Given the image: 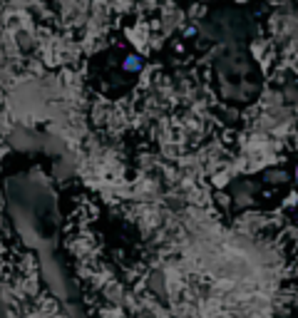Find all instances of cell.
Listing matches in <instances>:
<instances>
[{"mask_svg":"<svg viewBox=\"0 0 298 318\" xmlns=\"http://www.w3.org/2000/svg\"><path fill=\"white\" fill-rule=\"evenodd\" d=\"M124 67L130 70V72H137V70H142V60L137 55H130V57L124 60Z\"/></svg>","mask_w":298,"mask_h":318,"instance_id":"obj_1","label":"cell"},{"mask_svg":"<svg viewBox=\"0 0 298 318\" xmlns=\"http://www.w3.org/2000/svg\"><path fill=\"white\" fill-rule=\"evenodd\" d=\"M296 3H298V0H296Z\"/></svg>","mask_w":298,"mask_h":318,"instance_id":"obj_4","label":"cell"},{"mask_svg":"<svg viewBox=\"0 0 298 318\" xmlns=\"http://www.w3.org/2000/svg\"><path fill=\"white\" fill-rule=\"evenodd\" d=\"M293 179H296V184H298V167H296V174H293Z\"/></svg>","mask_w":298,"mask_h":318,"instance_id":"obj_3","label":"cell"},{"mask_svg":"<svg viewBox=\"0 0 298 318\" xmlns=\"http://www.w3.org/2000/svg\"><path fill=\"white\" fill-rule=\"evenodd\" d=\"M293 206H298V189H291L283 199V209H293Z\"/></svg>","mask_w":298,"mask_h":318,"instance_id":"obj_2","label":"cell"}]
</instances>
